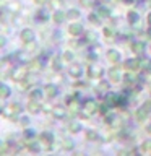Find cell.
Here are the masks:
<instances>
[{
  "instance_id": "1",
  "label": "cell",
  "mask_w": 151,
  "mask_h": 156,
  "mask_svg": "<svg viewBox=\"0 0 151 156\" xmlns=\"http://www.w3.org/2000/svg\"><path fill=\"white\" fill-rule=\"evenodd\" d=\"M149 114H151V101L145 102V104L136 111V119H138V120H145Z\"/></svg>"
},
{
  "instance_id": "2",
  "label": "cell",
  "mask_w": 151,
  "mask_h": 156,
  "mask_svg": "<svg viewBox=\"0 0 151 156\" xmlns=\"http://www.w3.org/2000/svg\"><path fill=\"white\" fill-rule=\"evenodd\" d=\"M97 111V104H96V101H88L85 107H83V119H88V115H91V114H94V112Z\"/></svg>"
},
{
  "instance_id": "3",
  "label": "cell",
  "mask_w": 151,
  "mask_h": 156,
  "mask_svg": "<svg viewBox=\"0 0 151 156\" xmlns=\"http://www.w3.org/2000/svg\"><path fill=\"white\" fill-rule=\"evenodd\" d=\"M28 75V68L26 67H18L16 70H13V80L15 81H21V80H24V76Z\"/></svg>"
},
{
  "instance_id": "4",
  "label": "cell",
  "mask_w": 151,
  "mask_h": 156,
  "mask_svg": "<svg viewBox=\"0 0 151 156\" xmlns=\"http://www.w3.org/2000/svg\"><path fill=\"white\" fill-rule=\"evenodd\" d=\"M88 75H90V78H101L102 68L99 65H96V63H93V65H90V68H88Z\"/></svg>"
},
{
  "instance_id": "5",
  "label": "cell",
  "mask_w": 151,
  "mask_h": 156,
  "mask_svg": "<svg viewBox=\"0 0 151 156\" xmlns=\"http://www.w3.org/2000/svg\"><path fill=\"white\" fill-rule=\"evenodd\" d=\"M124 67H125V70H128V72H135L140 68V60L138 58H128Z\"/></svg>"
},
{
  "instance_id": "6",
  "label": "cell",
  "mask_w": 151,
  "mask_h": 156,
  "mask_svg": "<svg viewBox=\"0 0 151 156\" xmlns=\"http://www.w3.org/2000/svg\"><path fill=\"white\" fill-rule=\"evenodd\" d=\"M106 102L111 107V106H119L122 101H120V96H117L115 93H109V94L106 96Z\"/></svg>"
},
{
  "instance_id": "7",
  "label": "cell",
  "mask_w": 151,
  "mask_h": 156,
  "mask_svg": "<svg viewBox=\"0 0 151 156\" xmlns=\"http://www.w3.org/2000/svg\"><path fill=\"white\" fill-rule=\"evenodd\" d=\"M26 107H28V111L31 112V114H37V112L41 111V102L36 101V99H31V101L28 102Z\"/></svg>"
},
{
  "instance_id": "8",
  "label": "cell",
  "mask_w": 151,
  "mask_h": 156,
  "mask_svg": "<svg viewBox=\"0 0 151 156\" xmlns=\"http://www.w3.org/2000/svg\"><path fill=\"white\" fill-rule=\"evenodd\" d=\"M109 78L112 81H119L122 78V72H120V67H112L109 70Z\"/></svg>"
},
{
  "instance_id": "9",
  "label": "cell",
  "mask_w": 151,
  "mask_h": 156,
  "mask_svg": "<svg viewBox=\"0 0 151 156\" xmlns=\"http://www.w3.org/2000/svg\"><path fill=\"white\" fill-rule=\"evenodd\" d=\"M21 39H23V42H33L34 41V31L33 29H23Z\"/></svg>"
},
{
  "instance_id": "10",
  "label": "cell",
  "mask_w": 151,
  "mask_h": 156,
  "mask_svg": "<svg viewBox=\"0 0 151 156\" xmlns=\"http://www.w3.org/2000/svg\"><path fill=\"white\" fill-rule=\"evenodd\" d=\"M81 31H83V26H81V24L73 23V24H70V26H68V33H70L72 36H78V34H81Z\"/></svg>"
},
{
  "instance_id": "11",
  "label": "cell",
  "mask_w": 151,
  "mask_h": 156,
  "mask_svg": "<svg viewBox=\"0 0 151 156\" xmlns=\"http://www.w3.org/2000/svg\"><path fill=\"white\" fill-rule=\"evenodd\" d=\"M52 115L57 117V119L65 117V107H63V106H55V107L52 109Z\"/></svg>"
},
{
  "instance_id": "12",
  "label": "cell",
  "mask_w": 151,
  "mask_h": 156,
  "mask_svg": "<svg viewBox=\"0 0 151 156\" xmlns=\"http://www.w3.org/2000/svg\"><path fill=\"white\" fill-rule=\"evenodd\" d=\"M44 94H46L47 98H54L57 94V86L54 85H47L46 88H44Z\"/></svg>"
},
{
  "instance_id": "13",
  "label": "cell",
  "mask_w": 151,
  "mask_h": 156,
  "mask_svg": "<svg viewBox=\"0 0 151 156\" xmlns=\"http://www.w3.org/2000/svg\"><path fill=\"white\" fill-rule=\"evenodd\" d=\"M107 58H109L111 62L117 63V62L120 60V54L117 52V51H109V52H107Z\"/></svg>"
},
{
  "instance_id": "14",
  "label": "cell",
  "mask_w": 151,
  "mask_h": 156,
  "mask_svg": "<svg viewBox=\"0 0 151 156\" xmlns=\"http://www.w3.org/2000/svg\"><path fill=\"white\" fill-rule=\"evenodd\" d=\"M54 21H55L57 24H60V23H63V21H65V13H63V12H55V13H54Z\"/></svg>"
},
{
  "instance_id": "15",
  "label": "cell",
  "mask_w": 151,
  "mask_h": 156,
  "mask_svg": "<svg viewBox=\"0 0 151 156\" xmlns=\"http://www.w3.org/2000/svg\"><path fill=\"white\" fill-rule=\"evenodd\" d=\"M143 49H145V46H143V42H140V41H135L133 44H132V51H133L135 54H141Z\"/></svg>"
},
{
  "instance_id": "16",
  "label": "cell",
  "mask_w": 151,
  "mask_h": 156,
  "mask_svg": "<svg viewBox=\"0 0 151 156\" xmlns=\"http://www.w3.org/2000/svg\"><path fill=\"white\" fill-rule=\"evenodd\" d=\"M68 130H70L72 133H76V132L81 130V125L78 124L76 120H73V122H70V124H68Z\"/></svg>"
},
{
  "instance_id": "17",
  "label": "cell",
  "mask_w": 151,
  "mask_h": 156,
  "mask_svg": "<svg viewBox=\"0 0 151 156\" xmlns=\"http://www.w3.org/2000/svg\"><path fill=\"white\" fill-rule=\"evenodd\" d=\"M26 68H28V72H37L41 68V63H39V60H33V62H29V65Z\"/></svg>"
},
{
  "instance_id": "18",
  "label": "cell",
  "mask_w": 151,
  "mask_h": 156,
  "mask_svg": "<svg viewBox=\"0 0 151 156\" xmlns=\"http://www.w3.org/2000/svg\"><path fill=\"white\" fill-rule=\"evenodd\" d=\"M52 140H54V136L52 133H47V132H44V133H41V141L42 143H52Z\"/></svg>"
},
{
  "instance_id": "19",
  "label": "cell",
  "mask_w": 151,
  "mask_h": 156,
  "mask_svg": "<svg viewBox=\"0 0 151 156\" xmlns=\"http://www.w3.org/2000/svg\"><path fill=\"white\" fill-rule=\"evenodd\" d=\"M65 16H67L68 20H76L78 16H80V12H78V10H75V8H72V10H68V13L65 15Z\"/></svg>"
},
{
  "instance_id": "20",
  "label": "cell",
  "mask_w": 151,
  "mask_h": 156,
  "mask_svg": "<svg viewBox=\"0 0 151 156\" xmlns=\"http://www.w3.org/2000/svg\"><path fill=\"white\" fill-rule=\"evenodd\" d=\"M96 13H97V16H99V18H107V16H109V10H107L106 7H99Z\"/></svg>"
},
{
  "instance_id": "21",
  "label": "cell",
  "mask_w": 151,
  "mask_h": 156,
  "mask_svg": "<svg viewBox=\"0 0 151 156\" xmlns=\"http://www.w3.org/2000/svg\"><path fill=\"white\" fill-rule=\"evenodd\" d=\"M29 98H31V99L39 101V99L42 98V91H41V90H33L31 93H29Z\"/></svg>"
},
{
  "instance_id": "22",
  "label": "cell",
  "mask_w": 151,
  "mask_h": 156,
  "mask_svg": "<svg viewBox=\"0 0 151 156\" xmlns=\"http://www.w3.org/2000/svg\"><path fill=\"white\" fill-rule=\"evenodd\" d=\"M8 96H10V88L0 83V98H8Z\"/></svg>"
},
{
  "instance_id": "23",
  "label": "cell",
  "mask_w": 151,
  "mask_h": 156,
  "mask_svg": "<svg viewBox=\"0 0 151 156\" xmlns=\"http://www.w3.org/2000/svg\"><path fill=\"white\" fill-rule=\"evenodd\" d=\"M127 18H128V23L130 24H135L136 21H138V13H136V12H130Z\"/></svg>"
},
{
  "instance_id": "24",
  "label": "cell",
  "mask_w": 151,
  "mask_h": 156,
  "mask_svg": "<svg viewBox=\"0 0 151 156\" xmlns=\"http://www.w3.org/2000/svg\"><path fill=\"white\" fill-rule=\"evenodd\" d=\"M141 151L146 154H151V141H143V145H141Z\"/></svg>"
},
{
  "instance_id": "25",
  "label": "cell",
  "mask_w": 151,
  "mask_h": 156,
  "mask_svg": "<svg viewBox=\"0 0 151 156\" xmlns=\"http://www.w3.org/2000/svg\"><path fill=\"white\" fill-rule=\"evenodd\" d=\"M62 145H63V148H65V150H73V141L70 138H63Z\"/></svg>"
},
{
  "instance_id": "26",
  "label": "cell",
  "mask_w": 151,
  "mask_h": 156,
  "mask_svg": "<svg viewBox=\"0 0 151 156\" xmlns=\"http://www.w3.org/2000/svg\"><path fill=\"white\" fill-rule=\"evenodd\" d=\"M28 150H29V151H33V153H37V151L41 150V146H39V143H34V141H33V143H29V145H28Z\"/></svg>"
},
{
  "instance_id": "27",
  "label": "cell",
  "mask_w": 151,
  "mask_h": 156,
  "mask_svg": "<svg viewBox=\"0 0 151 156\" xmlns=\"http://www.w3.org/2000/svg\"><path fill=\"white\" fill-rule=\"evenodd\" d=\"M140 65L143 67V70H151V60H148V58H145V60H141L140 62Z\"/></svg>"
},
{
  "instance_id": "28",
  "label": "cell",
  "mask_w": 151,
  "mask_h": 156,
  "mask_svg": "<svg viewBox=\"0 0 151 156\" xmlns=\"http://www.w3.org/2000/svg\"><path fill=\"white\" fill-rule=\"evenodd\" d=\"M70 73H72L73 76H78V75L81 73V68L76 67V65H72V67H70Z\"/></svg>"
},
{
  "instance_id": "29",
  "label": "cell",
  "mask_w": 151,
  "mask_h": 156,
  "mask_svg": "<svg viewBox=\"0 0 151 156\" xmlns=\"http://www.w3.org/2000/svg\"><path fill=\"white\" fill-rule=\"evenodd\" d=\"M88 20H90V21L93 23V24H96V26H99V16H97V15H90V16H88Z\"/></svg>"
},
{
  "instance_id": "30",
  "label": "cell",
  "mask_w": 151,
  "mask_h": 156,
  "mask_svg": "<svg viewBox=\"0 0 151 156\" xmlns=\"http://www.w3.org/2000/svg\"><path fill=\"white\" fill-rule=\"evenodd\" d=\"M62 57H63V60H67V62H72V60H73V54H72L70 51H65Z\"/></svg>"
},
{
  "instance_id": "31",
  "label": "cell",
  "mask_w": 151,
  "mask_h": 156,
  "mask_svg": "<svg viewBox=\"0 0 151 156\" xmlns=\"http://www.w3.org/2000/svg\"><path fill=\"white\" fill-rule=\"evenodd\" d=\"M107 90H109V85H107V83H101V85L97 86V91L99 93H106Z\"/></svg>"
},
{
  "instance_id": "32",
  "label": "cell",
  "mask_w": 151,
  "mask_h": 156,
  "mask_svg": "<svg viewBox=\"0 0 151 156\" xmlns=\"http://www.w3.org/2000/svg\"><path fill=\"white\" fill-rule=\"evenodd\" d=\"M86 138H88V140H96V138H97V133H96L94 130H90V132L86 133Z\"/></svg>"
},
{
  "instance_id": "33",
  "label": "cell",
  "mask_w": 151,
  "mask_h": 156,
  "mask_svg": "<svg viewBox=\"0 0 151 156\" xmlns=\"http://www.w3.org/2000/svg\"><path fill=\"white\" fill-rule=\"evenodd\" d=\"M52 67H54V70H60V62H58V58H54Z\"/></svg>"
},
{
  "instance_id": "34",
  "label": "cell",
  "mask_w": 151,
  "mask_h": 156,
  "mask_svg": "<svg viewBox=\"0 0 151 156\" xmlns=\"http://www.w3.org/2000/svg\"><path fill=\"white\" fill-rule=\"evenodd\" d=\"M112 34H114V33H112V29H111V28H104V36L112 37Z\"/></svg>"
},
{
  "instance_id": "35",
  "label": "cell",
  "mask_w": 151,
  "mask_h": 156,
  "mask_svg": "<svg viewBox=\"0 0 151 156\" xmlns=\"http://www.w3.org/2000/svg\"><path fill=\"white\" fill-rule=\"evenodd\" d=\"M125 81H127V83H133V81H135V76H133V75H130V73H128V75L125 76Z\"/></svg>"
},
{
  "instance_id": "36",
  "label": "cell",
  "mask_w": 151,
  "mask_h": 156,
  "mask_svg": "<svg viewBox=\"0 0 151 156\" xmlns=\"http://www.w3.org/2000/svg\"><path fill=\"white\" fill-rule=\"evenodd\" d=\"M10 109H12V112H19V111H21V107H19L18 104H12V107H10Z\"/></svg>"
},
{
  "instance_id": "37",
  "label": "cell",
  "mask_w": 151,
  "mask_h": 156,
  "mask_svg": "<svg viewBox=\"0 0 151 156\" xmlns=\"http://www.w3.org/2000/svg\"><path fill=\"white\" fill-rule=\"evenodd\" d=\"M107 111H109V104L106 102V104H102V106H101V112L104 114V112H107Z\"/></svg>"
},
{
  "instance_id": "38",
  "label": "cell",
  "mask_w": 151,
  "mask_h": 156,
  "mask_svg": "<svg viewBox=\"0 0 151 156\" xmlns=\"http://www.w3.org/2000/svg\"><path fill=\"white\" fill-rule=\"evenodd\" d=\"M5 42H7V39H5V36H2V34H0V47H3Z\"/></svg>"
},
{
  "instance_id": "39",
  "label": "cell",
  "mask_w": 151,
  "mask_h": 156,
  "mask_svg": "<svg viewBox=\"0 0 151 156\" xmlns=\"http://www.w3.org/2000/svg\"><path fill=\"white\" fill-rule=\"evenodd\" d=\"M7 151V145L5 143H0V153H5Z\"/></svg>"
},
{
  "instance_id": "40",
  "label": "cell",
  "mask_w": 151,
  "mask_h": 156,
  "mask_svg": "<svg viewBox=\"0 0 151 156\" xmlns=\"http://www.w3.org/2000/svg\"><path fill=\"white\" fill-rule=\"evenodd\" d=\"M91 2H93V0H81V3L85 5V7H88V5H91Z\"/></svg>"
},
{
  "instance_id": "41",
  "label": "cell",
  "mask_w": 151,
  "mask_h": 156,
  "mask_svg": "<svg viewBox=\"0 0 151 156\" xmlns=\"http://www.w3.org/2000/svg\"><path fill=\"white\" fill-rule=\"evenodd\" d=\"M94 34H93V33H90V34H88V39H90V41H94Z\"/></svg>"
},
{
  "instance_id": "42",
  "label": "cell",
  "mask_w": 151,
  "mask_h": 156,
  "mask_svg": "<svg viewBox=\"0 0 151 156\" xmlns=\"http://www.w3.org/2000/svg\"><path fill=\"white\" fill-rule=\"evenodd\" d=\"M24 136H33V132H31V130H28V132H24Z\"/></svg>"
},
{
  "instance_id": "43",
  "label": "cell",
  "mask_w": 151,
  "mask_h": 156,
  "mask_svg": "<svg viewBox=\"0 0 151 156\" xmlns=\"http://www.w3.org/2000/svg\"><path fill=\"white\" fill-rule=\"evenodd\" d=\"M148 23H149V26H151V13L148 15Z\"/></svg>"
},
{
  "instance_id": "44",
  "label": "cell",
  "mask_w": 151,
  "mask_h": 156,
  "mask_svg": "<svg viewBox=\"0 0 151 156\" xmlns=\"http://www.w3.org/2000/svg\"><path fill=\"white\" fill-rule=\"evenodd\" d=\"M125 2H127V3H132V2H133V0H125Z\"/></svg>"
},
{
  "instance_id": "45",
  "label": "cell",
  "mask_w": 151,
  "mask_h": 156,
  "mask_svg": "<svg viewBox=\"0 0 151 156\" xmlns=\"http://www.w3.org/2000/svg\"><path fill=\"white\" fill-rule=\"evenodd\" d=\"M148 132H149V133H151V125H149V127H148Z\"/></svg>"
},
{
  "instance_id": "46",
  "label": "cell",
  "mask_w": 151,
  "mask_h": 156,
  "mask_svg": "<svg viewBox=\"0 0 151 156\" xmlns=\"http://www.w3.org/2000/svg\"><path fill=\"white\" fill-rule=\"evenodd\" d=\"M0 112H2V106H0Z\"/></svg>"
}]
</instances>
